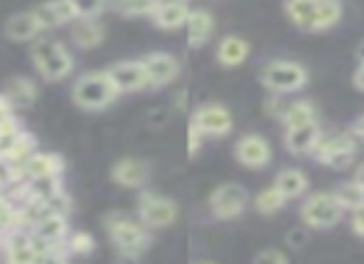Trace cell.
Instances as JSON below:
<instances>
[{"label": "cell", "instance_id": "obj_1", "mask_svg": "<svg viewBox=\"0 0 364 264\" xmlns=\"http://www.w3.org/2000/svg\"><path fill=\"white\" fill-rule=\"evenodd\" d=\"M287 18L307 33H324L342 21V0H284Z\"/></svg>", "mask_w": 364, "mask_h": 264}, {"label": "cell", "instance_id": "obj_2", "mask_svg": "<svg viewBox=\"0 0 364 264\" xmlns=\"http://www.w3.org/2000/svg\"><path fill=\"white\" fill-rule=\"evenodd\" d=\"M31 57H33L36 70L41 72L43 80H48V82L65 80L73 72V67H75L73 53H68V48L63 45L60 40L48 38V35H41L38 40H33Z\"/></svg>", "mask_w": 364, "mask_h": 264}, {"label": "cell", "instance_id": "obj_3", "mask_svg": "<svg viewBox=\"0 0 364 264\" xmlns=\"http://www.w3.org/2000/svg\"><path fill=\"white\" fill-rule=\"evenodd\" d=\"M105 227L107 234H110L115 249L122 254V257L137 259L147 247H150V232L147 227L140 222V217H127V214L112 209L105 217Z\"/></svg>", "mask_w": 364, "mask_h": 264}, {"label": "cell", "instance_id": "obj_4", "mask_svg": "<svg viewBox=\"0 0 364 264\" xmlns=\"http://www.w3.org/2000/svg\"><path fill=\"white\" fill-rule=\"evenodd\" d=\"M120 92L115 90L112 80L107 72H85L73 82V102L80 110H102V107L112 105Z\"/></svg>", "mask_w": 364, "mask_h": 264}, {"label": "cell", "instance_id": "obj_5", "mask_svg": "<svg viewBox=\"0 0 364 264\" xmlns=\"http://www.w3.org/2000/svg\"><path fill=\"white\" fill-rule=\"evenodd\" d=\"M299 217H302L304 227L309 229H329L342 222L344 209L337 202L334 192H312L304 197L302 207H299Z\"/></svg>", "mask_w": 364, "mask_h": 264}, {"label": "cell", "instance_id": "obj_6", "mask_svg": "<svg viewBox=\"0 0 364 264\" xmlns=\"http://www.w3.org/2000/svg\"><path fill=\"white\" fill-rule=\"evenodd\" d=\"M262 85L267 90L284 95V92H297L307 85L309 75L307 67H302L294 60H272L262 67V75H259Z\"/></svg>", "mask_w": 364, "mask_h": 264}, {"label": "cell", "instance_id": "obj_7", "mask_svg": "<svg viewBox=\"0 0 364 264\" xmlns=\"http://www.w3.org/2000/svg\"><path fill=\"white\" fill-rule=\"evenodd\" d=\"M357 143L359 140L354 138V132H339V135H322L317 143V148L312 150L314 160L327 167L334 170H344L354 163V153H357Z\"/></svg>", "mask_w": 364, "mask_h": 264}, {"label": "cell", "instance_id": "obj_8", "mask_svg": "<svg viewBox=\"0 0 364 264\" xmlns=\"http://www.w3.org/2000/svg\"><path fill=\"white\" fill-rule=\"evenodd\" d=\"M137 217L147 229L170 227L177 219V204L162 194H155L152 189H145L137 197Z\"/></svg>", "mask_w": 364, "mask_h": 264}, {"label": "cell", "instance_id": "obj_9", "mask_svg": "<svg viewBox=\"0 0 364 264\" xmlns=\"http://www.w3.org/2000/svg\"><path fill=\"white\" fill-rule=\"evenodd\" d=\"M190 125L198 127L205 138H225V135L232 132L235 122L225 105H220V102H205V105L195 107Z\"/></svg>", "mask_w": 364, "mask_h": 264}, {"label": "cell", "instance_id": "obj_10", "mask_svg": "<svg viewBox=\"0 0 364 264\" xmlns=\"http://www.w3.org/2000/svg\"><path fill=\"white\" fill-rule=\"evenodd\" d=\"M247 189L237 182H228L220 185L213 194H210V212L218 219H235L247 209Z\"/></svg>", "mask_w": 364, "mask_h": 264}, {"label": "cell", "instance_id": "obj_11", "mask_svg": "<svg viewBox=\"0 0 364 264\" xmlns=\"http://www.w3.org/2000/svg\"><path fill=\"white\" fill-rule=\"evenodd\" d=\"M105 72L120 95L122 92H137V90L150 87V77H147V70H145V65H142V60H120L107 67Z\"/></svg>", "mask_w": 364, "mask_h": 264}, {"label": "cell", "instance_id": "obj_12", "mask_svg": "<svg viewBox=\"0 0 364 264\" xmlns=\"http://www.w3.org/2000/svg\"><path fill=\"white\" fill-rule=\"evenodd\" d=\"M235 160L250 170H262V167H267L269 160H272V148H269V143L262 135L247 132V135H242V138L235 143Z\"/></svg>", "mask_w": 364, "mask_h": 264}, {"label": "cell", "instance_id": "obj_13", "mask_svg": "<svg viewBox=\"0 0 364 264\" xmlns=\"http://www.w3.org/2000/svg\"><path fill=\"white\" fill-rule=\"evenodd\" d=\"M142 65L150 77V87H165L180 77V60L170 53H150L142 57Z\"/></svg>", "mask_w": 364, "mask_h": 264}, {"label": "cell", "instance_id": "obj_14", "mask_svg": "<svg viewBox=\"0 0 364 264\" xmlns=\"http://www.w3.org/2000/svg\"><path fill=\"white\" fill-rule=\"evenodd\" d=\"M33 16L38 18L43 33L70 26L73 21H77V13L70 0H48V3H41V6L33 8Z\"/></svg>", "mask_w": 364, "mask_h": 264}, {"label": "cell", "instance_id": "obj_15", "mask_svg": "<svg viewBox=\"0 0 364 264\" xmlns=\"http://www.w3.org/2000/svg\"><path fill=\"white\" fill-rule=\"evenodd\" d=\"M65 170V160L58 153H33L26 163L13 172L18 175V182L31 177H48V175H63Z\"/></svg>", "mask_w": 364, "mask_h": 264}, {"label": "cell", "instance_id": "obj_16", "mask_svg": "<svg viewBox=\"0 0 364 264\" xmlns=\"http://www.w3.org/2000/svg\"><path fill=\"white\" fill-rule=\"evenodd\" d=\"M31 232L36 234L41 242H46L48 247L60 249V247H65V239L70 237V224H68L65 214L50 212V214H46L38 224H33Z\"/></svg>", "mask_w": 364, "mask_h": 264}, {"label": "cell", "instance_id": "obj_17", "mask_svg": "<svg viewBox=\"0 0 364 264\" xmlns=\"http://www.w3.org/2000/svg\"><path fill=\"white\" fill-rule=\"evenodd\" d=\"M188 16L190 6L185 0H160L155 11L150 13V21L162 31H177V28H185Z\"/></svg>", "mask_w": 364, "mask_h": 264}, {"label": "cell", "instance_id": "obj_18", "mask_svg": "<svg viewBox=\"0 0 364 264\" xmlns=\"http://www.w3.org/2000/svg\"><path fill=\"white\" fill-rule=\"evenodd\" d=\"M110 177L115 180L120 187L140 189L142 185L147 182V177H150V167H147V163H142V160L122 158V160H117V163L112 165Z\"/></svg>", "mask_w": 364, "mask_h": 264}, {"label": "cell", "instance_id": "obj_19", "mask_svg": "<svg viewBox=\"0 0 364 264\" xmlns=\"http://www.w3.org/2000/svg\"><path fill=\"white\" fill-rule=\"evenodd\" d=\"M322 135L324 132H322V125H319V122L292 127V130H287V135H284V148H287L292 155H307L317 148Z\"/></svg>", "mask_w": 364, "mask_h": 264}, {"label": "cell", "instance_id": "obj_20", "mask_svg": "<svg viewBox=\"0 0 364 264\" xmlns=\"http://www.w3.org/2000/svg\"><path fill=\"white\" fill-rule=\"evenodd\" d=\"M3 31H6L8 40H13V43H31L43 35V28H41V23H38V18L33 16V11L11 16L6 21Z\"/></svg>", "mask_w": 364, "mask_h": 264}, {"label": "cell", "instance_id": "obj_21", "mask_svg": "<svg viewBox=\"0 0 364 264\" xmlns=\"http://www.w3.org/2000/svg\"><path fill=\"white\" fill-rule=\"evenodd\" d=\"M185 31H188L190 48H203L215 33V18L210 16V11H205V8H195V11H190Z\"/></svg>", "mask_w": 364, "mask_h": 264}, {"label": "cell", "instance_id": "obj_22", "mask_svg": "<svg viewBox=\"0 0 364 264\" xmlns=\"http://www.w3.org/2000/svg\"><path fill=\"white\" fill-rule=\"evenodd\" d=\"M3 95L8 97V102L13 105V110L18 107H31L33 102L38 100V85L31 80V77H11L3 87Z\"/></svg>", "mask_w": 364, "mask_h": 264}, {"label": "cell", "instance_id": "obj_23", "mask_svg": "<svg viewBox=\"0 0 364 264\" xmlns=\"http://www.w3.org/2000/svg\"><path fill=\"white\" fill-rule=\"evenodd\" d=\"M250 43L240 35H225L218 45V62L225 67H237L247 60Z\"/></svg>", "mask_w": 364, "mask_h": 264}, {"label": "cell", "instance_id": "obj_24", "mask_svg": "<svg viewBox=\"0 0 364 264\" xmlns=\"http://www.w3.org/2000/svg\"><path fill=\"white\" fill-rule=\"evenodd\" d=\"M105 40V26L97 23V18L92 21H77L73 28V43H75L80 50H95L97 45H102Z\"/></svg>", "mask_w": 364, "mask_h": 264}, {"label": "cell", "instance_id": "obj_25", "mask_svg": "<svg viewBox=\"0 0 364 264\" xmlns=\"http://www.w3.org/2000/svg\"><path fill=\"white\" fill-rule=\"evenodd\" d=\"M274 187L284 194L287 199H297L302 194H307V187H309V180L302 170L297 167H287L274 177Z\"/></svg>", "mask_w": 364, "mask_h": 264}, {"label": "cell", "instance_id": "obj_26", "mask_svg": "<svg viewBox=\"0 0 364 264\" xmlns=\"http://www.w3.org/2000/svg\"><path fill=\"white\" fill-rule=\"evenodd\" d=\"M279 117H282L284 130H292V127H302V125H309V122H317V110H314V105L309 100H294L284 107Z\"/></svg>", "mask_w": 364, "mask_h": 264}, {"label": "cell", "instance_id": "obj_27", "mask_svg": "<svg viewBox=\"0 0 364 264\" xmlns=\"http://www.w3.org/2000/svg\"><path fill=\"white\" fill-rule=\"evenodd\" d=\"M334 197H337V202L342 204L344 212H357V209L364 207V187L354 182V180L352 182L339 185V187L334 189Z\"/></svg>", "mask_w": 364, "mask_h": 264}, {"label": "cell", "instance_id": "obj_28", "mask_svg": "<svg viewBox=\"0 0 364 264\" xmlns=\"http://www.w3.org/2000/svg\"><path fill=\"white\" fill-rule=\"evenodd\" d=\"M21 227V207L11 194H0V232L6 234Z\"/></svg>", "mask_w": 364, "mask_h": 264}, {"label": "cell", "instance_id": "obj_29", "mask_svg": "<svg viewBox=\"0 0 364 264\" xmlns=\"http://www.w3.org/2000/svg\"><path fill=\"white\" fill-rule=\"evenodd\" d=\"M287 202H289V199L284 197V194L279 192L274 185H272V187H267V189H262V192L255 197V207H257L259 214H277Z\"/></svg>", "mask_w": 364, "mask_h": 264}, {"label": "cell", "instance_id": "obj_30", "mask_svg": "<svg viewBox=\"0 0 364 264\" xmlns=\"http://www.w3.org/2000/svg\"><path fill=\"white\" fill-rule=\"evenodd\" d=\"M160 0H115V8L120 16L125 18H140V16H147L155 11V6Z\"/></svg>", "mask_w": 364, "mask_h": 264}, {"label": "cell", "instance_id": "obj_31", "mask_svg": "<svg viewBox=\"0 0 364 264\" xmlns=\"http://www.w3.org/2000/svg\"><path fill=\"white\" fill-rule=\"evenodd\" d=\"M65 249L70 254H92L95 252V237L90 232H70V237L65 239Z\"/></svg>", "mask_w": 364, "mask_h": 264}, {"label": "cell", "instance_id": "obj_32", "mask_svg": "<svg viewBox=\"0 0 364 264\" xmlns=\"http://www.w3.org/2000/svg\"><path fill=\"white\" fill-rule=\"evenodd\" d=\"M77 13V21H92L105 11L107 0H70Z\"/></svg>", "mask_w": 364, "mask_h": 264}, {"label": "cell", "instance_id": "obj_33", "mask_svg": "<svg viewBox=\"0 0 364 264\" xmlns=\"http://www.w3.org/2000/svg\"><path fill=\"white\" fill-rule=\"evenodd\" d=\"M252 264H289V259H287V254H284L282 249L267 247V249H262V252L255 254Z\"/></svg>", "mask_w": 364, "mask_h": 264}, {"label": "cell", "instance_id": "obj_34", "mask_svg": "<svg viewBox=\"0 0 364 264\" xmlns=\"http://www.w3.org/2000/svg\"><path fill=\"white\" fill-rule=\"evenodd\" d=\"M203 143H205V135L198 130V127L190 125V132H188V153H190V158H195V155L203 150Z\"/></svg>", "mask_w": 364, "mask_h": 264}, {"label": "cell", "instance_id": "obj_35", "mask_svg": "<svg viewBox=\"0 0 364 264\" xmlns=\"http://www.w3.org/2000/svg\"><path fill=\"white\" fill-rule=\"evenodd\" d=\"M36 264H68V257L63 254V247L60 249H50V252L38 254Z\"/></svg>", "mask_w": 364, "mask_h": 264}, {"label": "cell", "instance_id": "obj_36", "mask_svg": "<svg viewBox=\"0 0 364 264\" xmlns=\"http://www.w3.org/2000/svg\"><path fill=\"white\" fill-rule=\"evenodd\" d=\"M307 242H309V232H307V227L289 229V234H287V244H289V247L299 249V247H304V244H307Z\"/></svg>", "mask_w": 364, "mask_h": 264}, {"label": "cell", "instance_id": "obj_37", "mask_svg": "<svg viewBox=\"0 0 364 264\" xmlns=\"http://www.w3.org/2000/svg\"><path fill=\"white\" fill-rule=\"evenodd\" d=\"M352 232L364 239V207L352 214Z\"/></svg>", "mask_w": 364, "mask_h": 264}, {"label": "cell", "instance_id": "obj_38", "mask_svg": "<svg viewBox=\"0 0 364 264\" xmlns=\"http://www.w3.org/2000/svg\"><path fill=\"white\" fill-rule=\"evenodd\" d=\"M16 115V110H13V105L8 102V97L0 92V122H6V120H11V117Z\"/></svg>", "mask_w": 364, "mask_h": 264}, {"label": "cell", "instance_id": "obj_39", "mask_svg": "<svg viewBox=\"0 0 364 264\" xmlns=\"http://www.w3.org/2000/svg\"><path fill=\"white\" fill-rule=\"evenodd\" d=\"M352 82H354V87H357V90H362V92H364V65H359L357 70H354Z\"/></svg>", "mask_w": 364, "mask_h": 264}, {"label": "cell", "instance_id": "obj_40", "mask_svg": "<svg viewBox=\"0 0 364 264\" xmlns=\"http://www.w3.org/2000/svg\"><path fill=\"white\" fill-rule=\"evenodd\" d=\"M352 132H354V138H357V140H362V143H364V115H362V117H357V120H354Z\"/></svg>", "mask_w": 364, "mask_h": 264}, {"label": "cell", "instance_id": "obj_41", "mask_svg": "<svg viewBox=\"0 0 364 264\" xmlns=\"http://www.w3.org/2000/svg\"><path fill=\"white\" fill-rule=\"evenodd\" d=\"M155 115L150 117V125H157V122H167V117H170V112L167 110H152Z\"/></svg>", "mask_w": 364, "mask_h": 264}, {"label": "cell", "instance_id": "obj_42", "mask_svg": "<svg viewBox=\"0 0 364 264\" xmlns=\"http://www.w3.org/2000/svg\"><path fill=\"white\" fill-rule=\"evenodd\" d=\"M354 182H357V185H362V187H364V163L359 165V167H357V172H354Z\"/></svg>", "mask_w": 364, "mask_h": 264}, {"label": "cell", "instance_id": "obj_43", "mask_svg": "<svg viewBox=\"0 0 364 264\" xmlns=\"http://www.w3.org/2000/svg\"><path fill=\"white\" fill-rule=\"evenodd\" d=\"M357 60H359V65H364V40L357 45Z\"/></svg>", "mask_w": 364, "mask_h": 264}, {"label": "cell", "instance_id": "obj_44", "mask_svg": "<svg viewBox=\"0 0 364 264\" xmlns=\"http://www.w3.org/2000/svg\"><path fill=\"white\" fill-rule=\"evenodd\" d=\"M3 239H6V234H3V232H0V247H3Z\"/></svg>", "mask_w": 364, "mask_h": 264}, {"label": "cell", "instance_id": "obj_45", "mask_svg": "<svg viewBox=\"0 0 364 264\" xmlns=\"http://www.w3.org/2000/svg\"><path fill=\"white\" fill-rule=\"evenodd\" d=\"M198 264H215V262H198Z\"/></svg>", "mask_w": 364, "mask_h": 264}, {"label": "cell", "instance_id": "obj_46", "mask_svg": "<svg viewBox=\"0 0 364 264\" xmlns=\"http://www.w3.org/2000/svg\"><path fill=\"white\" fill-rule=\"evenodd\" d=\"M185 3H188V0H185Z\"/></svg>", "mask_w": 364, "mask_h": 264}]
</instances>
